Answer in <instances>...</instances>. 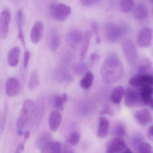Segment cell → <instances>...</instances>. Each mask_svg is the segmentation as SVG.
Listing matches in <instances>:
<instances>
[{"label": "cell", "instance_id": "obj_1", "mask_svg": "<svg viewBox=\"0 0 153 153\" xmlns=\"http://www.w3.org/2000/svg\"><path fill=\"white\" fill-rule=\"evenodd\" d=\"M102 80L106 83H113L119 81L124 73V65L115 52L108 53L102 63L100 70Z\"/></svg>", "mask_w": 153, "mask_h": 153}, {"label": "cell", "instance_id": "obj_2", "mask_svg": "<svg viewBox=\"0 0 153 153\" xmlns=\"http://www.w3.org/2000/svg\"><path fill=\"white\" fill-rule=\"evenodd\" d=\"M36 110V107L33 101L27 99L23 102L19 118L17 120V127L20 132L26 126L30 118Z\"/></svg>", "mask_w": 153, "mask_h": 153}, {"label": "cell", "instance_id": "obj_3", "mask_svg": "<svg viewBox=\"0 0 153 153\" xmlns=\"http://www.w3.org/2000/svg\"><path fill=\"white\" fill-rule=\"evenodd\" d=\"M103 29L105 38L111 42L118 41L126 32V28L124 26L114 22L106 23Z\"/></svg>", "mask_w": 153, "mask_h": 153}, {"label": "cell", "instance_id": "obj_4", "mask_svg": "<svg viewBox=\"0 0 153 153\" xmlns=\"http://www.w3.org/2000/svg\"><path fill=\"white\" fill-rule=\"evenodd\" d=\"M49 12L56 19L64 21L71 14V9L70 6L64 3H54L50 5Z\"/></svg>", "mask_w": 153, "mask_h": 153}, {"label": "cell", "instance_id": "obj_5", "mask_svg": "<svg viewBox=\"0 0 153 153\" xmlns=\"http://www.w3.org/2000/svg\"><path fill=\"white\" fill-rule=\"evenodd\" d=\"M122 48L128 62L133 64L138 59V53L134 43L130 39H126L122 42Z\"/></svg>", "mask_w": 153, "mask_h": 153}, {"label": "cell", "instance_id": "obj_6", "mask_svg": "<svg viewBox=\"0 0 153 153\" xmlns=\"http://www.w3.org/2000/svg\"><path fill=\"white\" fill-rule=\"evenodd\" d=\"M125 104L128 107L134 106H144L140 92L128 88L125 93Z\"/></svg>", "mask_w": 153, "mask_h": 153}, {"label": "cell", "instance_id": "obj_7", "mask_svg": "<svg viewBox=\"0 0 153 153\" xmlns=\"http://www.w3.org/2000/svg\"><path fill=\"white\" fill-rule=\"evenodd\" d=\"M152 38V29L149 27H144L138 33L137 42L140 47L146 48L151 46Z\"/></svg>", "mask_w": 153, "mask_h": 153}, {"label": "cell", "instance_id": "obj_8", "mask_svg": "<svg viewBox=\"0 0 153 153\" xmlns=\"http://www.w3.org/2000/svg\"><path fill=\"white\" fill-rule=\"evenodd\" d=\"M129 84L134 87H153V75L138 74L129 80Z\"/></svg>", "mask_w": 153, "mask_h": 153}, {"label": "cell", "instance_id": "obj_9", "mask_svg": "<svg viewBox=\"0 0 153 153\" xmlns=\"http://www.w3.org/2000/svg\"><path fill=\"white\" fill-rule=\"evenodd\" d=\"M11 15L10 10L5 9L0 13V37L5 39L8 36Z\"/></svg>", "mask_w": 153, "mask_h": 153}, {"label": "cell", "instance_id": "obj_10", "mask_svg": "<svg viewBox=\"0 0 153 153\" xmlns=\"http://www.w3.org/2000/svg\"><path fill=\"white\" fill-rule=\"evenodd\" d=\"M83 35L81 30L76 28L71 29L67 33L66 41L70 47L76 48L82 42Z\"/></svg>", "mask_w": 153, "mask_h": 153}, {"label": "cell", "instance_id": "obj_11", "mask_svg": "<svg viewBox=\"0 0 153 153\" xmlns=\"http://www.w3.org/2000/svg\"><path fill=\"white\" fill-rule=\"evenodd\" d=\"M20 90L19 81L15 77H10L5 84V92L9 97H14L19 94Z\"/></svg>", "mask_w": 153, "mask_h": 153}, {"label": "cell", "instance_id": "obj_12", "mask_svg": "<svg viewBox=\"0 0 153 153\" xmlns=\"http://www.w3.org/2000/svg\"><path fill=\"white\" fill-rule=\"evenodd\" d=\"M126 147L125 141L121 137H116L108 143L106 153H117L123 151Z\"/></svg>", "mask_w": 153, "mask_h": 153}, {"label": "cell", "instance_id": "obj_13", "mask_svg": "<svg viewBox=\"0 0 153 153\" xmlns=\"http://www.w3.org/2000/svg\"><path fill=\"white\" fill-rule=\"evenodd\" d=\"M135 118L137 123L142 126L146 125L152 120L151 112L146 109L136 111L135 114Z\"/></svg>", "mask_w": 153, "mask_h": 153}, {"label": "cell", "instance_id": "obj_14", "mask_svg": "<svg viewBox=\"0 0 153 153\" xmlns=\"http://www.w3.org/2000/svg\"><path fill=\"white\" fill-rule=\"evenodd\" d=\"M44 25L42 22L37 21L34 23L30 31V40L34 44L40 41L44 32Z\"/></svg>", "mask_w": 153, "mask_h": 153}, {"label": "cell", "instance_id": "obj_15", "mask_svg": "<svg viewBox=\"0 0 153 153\" xmlns=\"http://www.w3.org/2000/svg\"><path fill=\"white\" fill-rule=\"evenodd\" d=\"M48 46L50 50L55 51L59 48L60 38L56 30L53 29L48 33L47 39Z\"/></svg>", "mask_w": 153, "mask_h": 153}, {"label": "cell", "instance_id": "obj_16", "mask_svg": "<svg viewBox=\"0 0 153 153\" xmlns=\"http://www.w3.org/2000/svg\"><path fill=\"white\" fill-rule=\"evenodd\" d=\"M20 53V48L19 46H14L10 49L7 55V62L10 66H17L19 63Z\"/></svg>", "mask_w": 153, "mask_h": 153}, {"label": "cell", "instance_id": "obj_17", "mask_svg": "<svg viewBox=\"0 0 153 153\" xmlns=\"http://www.w3.org/2000/svg\"><path fill=\"white\" fill-rule=\"evenodd\" d=\"M134 14L135 18L138 20H144L148 15V9L147 5L143 3H138L135 6Z\"/></svg>", "mask_w": 153, "mask_h": 153}, {"label": "cell", "instance_id": "obj_18", "mask_svg": "<svg viewBox=\"0 0 153 153\" xmlns=\"http://www.w3.org/2000/svg\"><path fill=\"white\" fill-rule=\"evenodd\" d=\"M91 37V32L90 30L86 31L83 35L81 50H80V58L81 61L84 60L86 56V53L90 46Z\"/></svg>", "mask_w": 153, "mask_h": 153}, {"label": "cell", "instance_id": "obj_19", "mask_svg": "<svg viewBox=\"0 0 153 153\" xmlns=\"http://www.w3.org/2000/svg\"><path fill=\"white\" fill-rule=\"evenodd\" d=\"M62 117L61 114L56 111L51 112L49 118V126L52 132H55L60 126L62 122Z\"/></svg>", "mask_w": 153, "mask_h": 153}, {"label": "cell", "instance_id": "obj_20", "mask_svg": "<svg viewBox=\"0 0 153 153\" xmlns=\"http://www.w3.org/2000/svg\"><path fill=\"white\" fill-rule=\"evenodd\" d=\"M109 121L106 117H101L99 119V126L97 132V136L104 138L108 136L109 129Z\"/></svg>", "mask_w": 153, "mask_h": 153}, {"label": "cell", "instance_id": "obj_21", "mask_svg": "<svg viewBox=\"0 0 153 153\" xmlns=\"http://www.w3.org/2000/svg\"><path fill=\"white\" fill-rule=\"evenodd\" d=\"M41 153H62V144L60 142L52 141L41 149Z\"/></svg>", "mask_w": 153, "mask_h": 153}, {"label": "cell", "instance_id": "obj_22", "mask_svg": "<svg viewBox=\"0 0 153 153\" xmlns=\"http://www.w3.org/2000/svg\"><path fill=\"white\" fill-rule=\"evenodd\" d=\"M17 25L19 29V34L18 37L22 43V45L25 46V41L23 34V28L24 22V15L22 10H18L16 16Z\"/></svg>", "mask_w": 153, "mask_h": 153}, {"label": "cell", "instance_id": "obj_23", "mask_svg": "<svg viewBox=\"0 0 153 153\" xmlns=\"http://www.w3.org/2000/svg\"><path fill=\"white\" fill-rule=\"evenodd\" d=\"M125 90L122 86L119 85L116 87L112 91L111 95V99L112 102L116 104H119L125 95Z\"/></svg>", "mask_w": 153, "mask_h": 153}, {"label": "cell", "instance_id": "obj_24", "mask_svg": "<svg viewBox=\"0 0 153 153\" xmlns=\"http://www.w3.org/2000/svg\"><path fill=\"white\" fill-rule=\"evenodd\" d=\"M94 79V75L91 72L88 71L80 81V86L84 90H88L91 86Z\"/></svg>", "mask_w": 153, "mask_h": 153}, {"label": "cell", "instance_id": "obj_25", "mask_svg": "<svg viewBox=\"0 0 153 153\" xmlns=\"http://www.w3.org/2000/svg\"><path fill=\"white\" fill-rule=\"evenodd\" d=\"M53 141L52 136L49 133H45L40 134L36 140V146L41 150L46 144Z\"/></svg>", "mask_w": 153, "mask_h": 153}, {"label": "cell", "instance_id": "obj_26", "mask_svg": "<svg viewBox=\"0 0 153 153\" xmlns=\"http://www.w3.org/2000/svg\"><path fill=\"white\" fill-rule=\"evenodd\" d=\"M39 76L38 71L34 70L32 71L30 75L28 83V87L31 90L36 89L39 85Z\"/></svg>", "mask_w": 153, "mask_h": 153}, {"label": "cell", "instance_id": "obj_27", "mask_svg": "<svg viewBox=\"0 0 153 153\" xmlns=\"http://www.w3.org/2000/svg\"><path fill=\"white\" fill-rule=\"evenodd\" d=\"M88 65L85 62H81L75 64L73 66V72L78 76L83 75L88 72Z\"/></svg>", "mask_w": 153, "mask_h": 153}, {"label": "cell", "instance_id": "obj_28", "mask_svg": "<svg viewBox=\"0 0 153 153\" xmlns=\"http://www.w3.org/2000/svg\"><path fill=\"white\" fill-rule=\"evenodd\" d=\"M56 76L58 81L70 82L73 80L72 76L68 71L65 68H60L56 72Z\"/></svg>", "mask_w": 153, "mask_h": 153}, {"label": "cell", "instance_id": "obj_29", "mask_svg": "<svg viewBox=\"0 0 153 153\" xmlns=\"http://www.w3.org/2000/svg\"><path fill=\"white\" fill-rule=\"evenodd\" d=\"M68 100L67 94L63 93L61 95H55L53 98V104L55 107L60 110L63 109L64 104Z\"/></svg>", "mask_w": 153, "mask_h": 153}, {"label": "cell", "instance_id": "obj_30", "mask_svg": "<svg viewBox=\"0 0 153 153\" xmlns=\"http://www.w3.org/2000/svg\"><path fill=\"white\" fill-rule=\"evenodd\" d=\"M138 74L153 75V67L149 61L143 62L139 66Z\"/></svg>", "mask_w": 153, "mask_h": 153}, {"label": "cell", "instance_id": "obj_31", "mask_svg": "<svg viewBox=\"0 0 153 153\" xmlns=\"http://www.w3.org/2000/svg\"><path fill=\"white\" fill-rule=\"evenodd\" d=\"M134 6V2L133 0H122L120 3V11L126 13L132 10Z\"/></svg>", "mask_w": 153, "mask_h": 153}, {"label": "cell", "instance_id": "obj_32", "mask_svg": "<svg viewBox=\"0 0 153 153\" xmlns=\"http://www.w3.org/2000/svg\"><path fill=\"white\" fill-rule=\"evenodd\" d=\"M92 31L96 36V42L97 44H100L101 40L99 33V28L98 23L96 21H93L91 24Z\"/></svg>", "mask_w": 153, "mask_h": 153}, {"label": "cell", "instance_id": "obj_33", "mask_svg": "<svg viewBox=\"0 0 153 153\" xmlns=\"http://www.w3.org/2000/svg\"><path fill=\"white\" fill-rule=\"evenodd\" d=\"M152 149V146L148 143L143 142L139 143L138 146L139 153H151Z\"/></svg>", "mask_w": 153, "mask_h": 153}, {"label": "cell", "instance_id": "obj_34", "mask_svg": "<svg viewBox=\"0 0 153 153\" xmlns=\"http://www.w3.org/2000/svg\"><path fill=\"white\" fill-rule=\"evenodd\" d=\"M80 140V134L76 131H73L69 138V142L72 145L77 144Z\"/></svg>", "mask_w": 153, "mask_h": 153}, {"label": "cell", "instance_id": "obj_35", "mask_svg": "<svg viewBox=\"0 0 153 153\" xmlns=\"http://www.w3.org/2000/svg\"><path fill=\"white\" fill-rule=\"evenodd\" d=\"M114 132L115 135L118 136V137H120L126 135V128L124 125L122 124H119L115 128Z\"/></svg>", "mask_w": 153, "mask_h": 153}, {"label": "cell", "instance_id": "obj_36", "mask_svg": "<svg viewBox=\"0 0 153 153\" xmlns=\"http://www.w3.org/2000/svg\"><path fill=\"white\" fill-rule=\"evenodd\" d=\"M100 2V0H81L80 3L85 6H90L97 4Z\"/></svg>", "mask_w": 153, "mask_h": 153}, {"label": "cell", "instance_id": "obj_37", "mask_svg": "<svg viewBox=\"0 0 153 153\" xmlns=\"http://www.w3.org/2000/svg\"><path fill=\"white\" fill-rule=\"evenodd\" d=\"M99 58H100V56L98 53L96 52H93L92 53L90 56V63L91 66H93L94 65L95 62L99 59Z\"/></svg>", "mask_w": 153, "mask_h": 153}, {"label": "cell", "instance_id": "obj_38", "mask_svg": "<svg viewBox=\"0 0 153 153\" xmlns=\"http://www.w3.org/2000/svg\"><path fill=\"white\" fill-rule=\"evenodd\" d=\"M30 57V53L29 51H25L24 53V58H23V66L25 68H27L28 65Z\"/></svg>", "mask_w": 153, "mask_h": 153}, {"label": "cell", "instance_id": "obj_39", "mask_svg": "<svg viewBox=\"0 0 153 153\" xmlns=\"http://www.w3.org/2000/svg\"><path fill=\"white\" fill-rule=\"evenodd\" d=\"M101 114L105 115H112L113 114L111 108L108 105H105L102 110L101 111Z\"/></svg>", "mask_w": 153, "mask_h": 153}, {"label": "cell", "instance_id": "obj_40", "mask_svg": "<svg viewBox=\"0 0 153 153\" xmlns=\"http://www.w3.org/2000/svg\"><path fill=\"white\" fill-rule=\"evenodd\" d=\"M23 149H24V148H23V144L19 146L18 148H17V149H16V151L15 153H22V151Z\"/></svg>", "mask_w": 153, "mask_h": 153}, {"label": "cell", "instance_id": "obj_41", "mask_svg": "<svg viewBox=\"0 0 153 153\" xmlns=\"http://www.w3.org/2000/svg\"><path fill=\"white\" fill-rule=\"evenodd\" d=\"M148 135L149 136L153 137V125L150 127L148 130Z\"/></svg>", "mask_w": 153, "mask_h": 153}, {"label": "cell", "instance_id": "obj_42", "mask_svg": "<svg viewBox=\"0 0 153 153\" xmlns=\"http://www.w3.org/2000/svg\"><path fill=\"white\" fill-rule=\"evenodd\" d=\"M62 153H74L73 151L69 147H66Z\"/></svg>", "mask_w": 153, "mask_h": 153}, {"label": "cell", "instance_id": "obj_43", "mask_svg": "<svg viewBox=\"0 0 153 153\" xmlns=\"http://www.w3.org/2000/svg\"><path fill=\"white\" fill-rule=\"evenodd\" d=\"M30 134V133L29 131H27V132H26V133H25V138L26 140H27V139L29 137Z\"/></svg>", "mask_w": 153, "mask_h": 153}, {"label": "cell", "instance_id": "obj_44", "mask_svg": "<svg viewBox=\"0 0 153 153\" xmlns=\"http://www.w3.org/2000/svg\"><path fill=\"white\" fill-rule=\"evenodd\" d=\"M121 153H133L131 151L129 150V149H127V150H126V151H124V152H122Z\"/></svg>", "mask_w": 153, "mask_h": 153}, {"label": "cell", "instance_id": "obj_45", "mask_svg": "<svg viewBox=\"0 0 153 153\" xmlns=\"http://www.w3.org/2000/svg\"><path fill=\"white\" fill-rule=\"evenodd\" d=\"M152 95L153 94V87H152Z\"/></svg>", "mask_w": 153, "mask_h": 153}, {"label": "cell", "instance_id": "obj_46", "mask_svg": "<svg viewBox=\"0 0 153 153\" xmlns=\"http://www.w3.org/2000/svg\"><path fill=\"white\" fill-rule=\"evenodd\" d=\"M151 1L152 2H153V0H152V1Z\"/></svg>", "mask_w": 153, "mask_h": 153}, {"label": "cell", "instance_id": "obj_47", "mask_svg": "<svg viewBox=\"0 0 153 153\" xmlns=\"http://www.w3.org/2000/svg\"></svg>", "mask_w": 153, "mask_h": 153}, {"label": "cell", "instance_id": "obj_48", "mask_svg": "<svg viewBox=\"0 0 153 153\" xmlns=\"http://www.w3.org/2000/svg\"></svg>", "mask_w": 153, "mask_h": 153}]
</instances>
